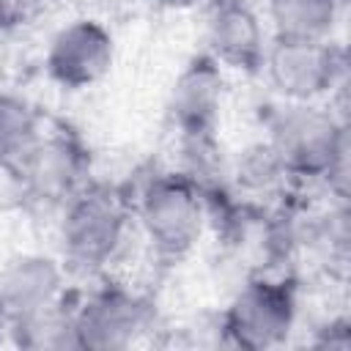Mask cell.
Instances as JSON below:
<instances>
[{"label":"cell","instance_id":"cell-6","mask_svg":"<svg viewBox=\"0 0 351 351\" xmlns=\"http://www.w3.org/2000/svg\"><path fill=\"white\" fill-rule=\"evenodd\" d=\"M25 203L63 206L88 181V151L69 129L41 134L16 165Z\"/></svg>","mask_w":351,"mask_h":351},{"label":"cell","instance_id":"cell-11","mask_svg":"<svg viewBox=\"0 0 351 351\" xmlns=\"http://www.w3.org/2000/svg\"><path fill=\"white\" fill-rule=\"evenodd\" d=\"M63 271L49 255L25 252L0 269V326H11L60 299Z\"/></svg>","mask_w":351,"mask_h":351},{"label":"cell","instance_id":"cell-13","mask_svg":"<svg viewBox=\"0 0 351 351\" xmlns=\"http://www.w3.org/2000/svg\"><path fill=\"white\" fill-rule=\"evenodd\" d=\"M228 176L244 200L271 197V195L282 192V186L288 181V173H285V167H282V162H280V156L269 140L252 143L244 151H239Z\"/></svg>","mask_w":351,"mask_h":351},{"label":"cell","instance_id":"cell-15","mask_svg":"<svg viewBox=\"0 0 351 351\" xmlns=\"http://www.w3.org/2000/svg\"><path fill=\"white\" fill-rule=\"evenodd\" d=\"M14 22H16L14 3H11V0H0V33H3V30H8Z\"/></svg>","mask_w":351,"mask_h":351},{"label":"cell","instance_id":"cell-4","mask_svg":"<svg viewBox=\"0 0 351 351\" xmlns=\"http://www.w3.org/2000/svg\"><path fill=\"white\" fill-rule=\"evenodd\" d=\"M296 324V285L285 277L255 274L233 296L222 315L228 343L263 351L288 340Z\"/></svg>","mask_w":351,"mask_h":351},{"label":"cell","instance_id":"cell-14","mask_svg":"<svg viewBox=\"0 0 351 351\" xmlns=\"http://www.w3.org/2000/svg\"><path fill=\"white\" fill-rule=\"evenodd\" d=\"M41 137L38 112L16 93H0V167H16Z\"/></svg>","mask_w":351,"mask_h":351},{"label":"cell","instance_id":"cell-9","mask_svg":"<svg viewBox=\"0 0 351 351\" xmlns=\"http://www.w3.org/2000/svg\"><path fill=\"white\" fill-rule=\"evenodd\" d=\"M206 41L208 55L219 66L244 74H258L263 69L266 36L255 8L247 0H208Z\"/></svg>","mask_w":351,"mask_h":351},{"label":"cell","instance_id":"cell-1","mask_svg":"<svg viewBox=\"0 0 351 351\" xmlns=\"http://www.w3.org/2000/svg\"><path fill=\"white\" fill-rule=\"evenodd\" d=\"M269 143L288 178L326 181L346 200V121L313 101H288L269 118Z\"/></svg>","mask_w":351,"mask_h":351},{"label":"cell","instance_id":"cell-8","mask_svg":"<svg viewBox=\"0 0 351 351\" xmlns=\"http://www.w3.org/2000/svg\"><path fill=\"white\" fill-rule=\"evenodd\" d=\"M115 60L112 33L96 19H74L60 27L47 49V74L69 90L101 82Z\"/></svg>","mask_w":351,"mask_h":351},{"label":"cell","instance_id":"cell-10","mask_svg":"<svg viewBox=\"0 0 351 351\" xmlns=\"http://www.w3.org/2000/svg\"><path fill=\"white\" fill-rule=\"evenodd\" d=\"M222 88V69L208 52L195 55L184 66L170 93V118L181 137H203L217 132Z\"/></svg>","mask_w":351,"mask_h":351},{"label":"cell","instance_id":"cell-2","mask_svg":"<svg viewBox=\"0 0 351 351\" xmlns=\"http://www.w3.org/2000/svg\"><path fill=\"white\" fill-rule=\"evenodd\" d=\"M132 214V200L118 186L85 181L63 203L60 241L66 261L85 271L110 263L123 247Z\"/></svg>","mask_w":351,"mask_h":351},{"label":"cell","instance_id":"cell-5","mask_svg":"<svg viewBox=\"0 0 351 351\" xmlns=\"http://www.w3.org/2000/svg\"><path fill=\"white\" fill-rule=\"evenodd\" d=\"M271 88L285 101H315L346 80V52L332 38L274 36L266 44L263 69Z\"/></svg>","mask_w":351,"mask_h":351},{"label":"cell","instance_id":"cell-12","mask_svg":"<svg viewBox=\"0 0 351 351\" xmlns=\"http://www.w3.org/2000/svg\"><path fill=\"white\" fill-rule=\"evenodd\" d=\"M346 0H269L274 36L288 38H332Z\"/></svg>","mask_w":351,"mask_h":351},{"label":"cell","instance_id":"cell-3","mask_svg":"<svg viewBox=\"0 0 351 351\" xmlns=\"http://www.w3.org/2000/svg\"><path fill=\"white\" fill-rule=\"evenodd\" d=\"M132 208L154 252L165 261H181L200 241L206 203L200 189L181 170L151 176Z\"/></svg>","mask_w":351,"mask_h":351},{"label":"cell","instance_id":"cell-7","mask_svg":"<svg viewBox=\"0 0 351 351\" xmlns=\"http://www.w3.org/2000/svg\"><path fill=\"white\" fill-rule=\"evenodd\" d=\"M77 348H126L151 324V307L123 285H101L71 307Z\"/></svg>","mask_w":351,"mask_h":351}]
</instances>
